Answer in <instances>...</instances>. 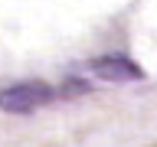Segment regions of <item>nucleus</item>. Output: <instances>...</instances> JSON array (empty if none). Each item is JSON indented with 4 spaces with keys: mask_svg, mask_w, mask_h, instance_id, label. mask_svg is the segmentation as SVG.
Here are the masks:
<instances>
[{
    "mask_svg": "<svg viewBox=\"0 0 157 147\" xmlns=\"http://www.w3.org/2000/svg\"><path fill=\"white\" fill-rule=\"evenodd\" d=\"M92 72H95L98 78H105V82H134V78L144 75L141 66H134V62L128 56H121V52H108V56L92 59Z\"/></svg>",
    "mask_w": 157,
    "mask_h": 147,
    "instance_id": "obj_2",
    "label": "nucleus"
},
{
    "mask_svg": "<svg viewBox=\"0 0 157 147\" xmlns=\"http://www.w3.org/2000/svg\"><path fill=\"white\" fill-rule=\"evenodd\" d=\"M56 92L46 85V82H17V85L0 88V111H10V115H26L33 108L52 101Z\"/></svg>",
    "mask_w": 157,
    "mask_h": 147,
    "instance_id": "obj_1",
    "label": "nucleus"
}]
</instances>
